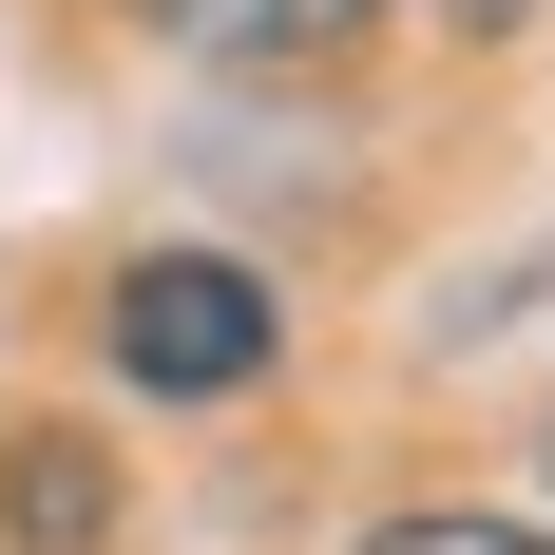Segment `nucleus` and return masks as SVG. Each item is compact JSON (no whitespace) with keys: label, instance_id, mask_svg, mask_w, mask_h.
<instances>
[{"label":"nucleus","instance_id":"nucleus-5","mask_svg":"<svg viewBox=\"0 0 555 555\" xmlns=\"http://www.w3.org/2000/svg\"><path fill=\"white\" fill-rule=\"evenodd\" d=\"M441 20H460V39H517V20H537V0H441Z\"/></svg>","mask_w":555,"mask_h":555},{"label":"nucleus","instance_id":"nucleus-1","mask_svg":"<svg viewBox=\"0 0 555 555\" xmlns=\"http://www.w3.org/2000/svg\"><path fill=\"white\" fill-rule=\"evenodd\" d=\"M96 345H115V384H154V402H249L287 364V307H269L249 249H134L96 287Z\"/></svg>","mask_w":555,"mask_h":555},{"label":"nucleus","instance_id":"nucleus-4","mask_svg":"<svg viewBox=\"0 0 555 555\" xmlns=\"http://www.w3.org/2000/svg\"><path fill=\"white\" fill-rule=\"evenodd\" d=\"M345 555H555L537 517H384V537H345Z\"/></svg>","mask_w":555,"mask_h":555},{"label":"nucleus","instance_id":"nucleus-3","mask_svg":"<svg viewBox=\"0 0 555 555\" xmlns=\"http://www.w3.org/2000/svg\"><path fill=\"white\" fill-rule=\"evenodd\" d=\"M115 20H154V39H192V57H326V39H364L384 0H115Z\"/></svg>","mask_w":555,"mask_h":555},{"label":"nucleus","instance_id":"nucleus-2","mask_svg":"<svg viewBox=\"0 0 555 555\" xmlns=\"http://www.w3.org/2000/svg\"><path fill=\"white\" fill-rule=\"evenodd\" d=\"M0 537L20 555H96L115 537V460L77 422H0Z\"/></svg>","mask_w":555,"mask_h":555}]
</instances>
